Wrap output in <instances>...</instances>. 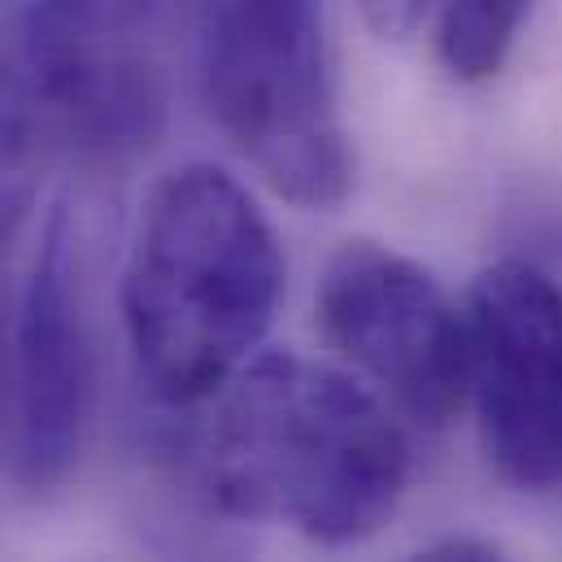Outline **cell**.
<instances>
[{"instance_id": "6", "label": "cell", "mask_w": 562, "mask_h": 562, "mask_svg": "<svg viewBox=\"0 0 562 562\" xmlns=\"http://www.w3.org/2000/svg\"><path fill=\"white\" fill-rule=\"evenodd\" d=\"M471 389L493 471L519 493L562 488V280L532 258L484 267L467 296Z\"/></svg>"}, {"instance_id": "9", "label": "cell", "mask_w": 562, "mask_h": 562, "mask_svg": "<svg viewBox=\"0 0 562 562\" xmlns=\"http://www.w3.org/2000/svg\"><path fill=\"white\" fill-rule=\"evenodd\" d=\"M35 144L40 132L9 79V66H4V53H0V236L13 232V218L22 214L26 205V192H31V157H35Z\"/></svg>"}, {"instance_id": "2", "label": "cell", "mask_w": 562, "mask_h": 562, "mask_svg": "<svg viewBox=\"0 0 562 562\" xmlns=\"http://www.w3.org/2000/svg\"><path fill=\"white\" fill-rule=\"evenodd\" d=\"M283 276L280 236L232 170H166L140 205L119 296L144 389L166 406L218 397L271 336Z\"/></svg>"}, {"instance_id": "4", "label": "cell", "mask_w": 562, "mask_h": 562, "mask_svg": "<svg viewBox=\"0 0 562 562\" xmlns=\"http://www.w3.org/2000/svg\"><path fill=\"white\" fill-rule=\"evenodd\" d=\"M0 53L40 140L123 166L166 119L144 0H0Z\"/></svg>"}, {"instance_id": "8", "label": "cell", "mask_w": 562, "mask_h": 562, "mask_svg": "<svg viewBox=\"0 0 562 562\" xmlns=\"http://www.w3.org/2000/svg\"><path fill=\"white\" fill-rule=\"evenodd\" d=\"M532 4L537 0H436L440 66L462 83L493 79L510 61Z\"/></svg>"}, {"instance_id": "5", "label": "cell", "mask_w": 562, "mask_h": 562, "mask_svg": "<svg viewBox=\"0 0 562 562\" xmlns=\"http://www.w3.org/2000/svg\"><path fill=\"white\" fill-rule=\"evenodd\" d=\"M323 340L402 419L440 431L471 389L467 310L423 262L380 245H340L314 292Z\"/></svg>"}, {"instance_id": "10", "label": "cell", "mask_w": 562, "mask_h": 562, "mask_svg": "<svg viewBox=\"0 0 562 562\" xmlns=\"http://www.w3.org/2000/svg\"><path fill=\"white\" fill-rule=\"evenodd\" d=\"M358 4H362V18L371 22V31L384 40H406L436 9V0H358Z\"/></svg>"}, {"instance_id": "7", "label": "cell", "mask_w": 562, "mask_h": 562, "mask_svg": "<svg viewBox=\"0 0 562 562\" xmlns=\"http://www.w3.org/2000/svg\"><path fill=\"white\" fill-rule=\"evenodd\" d=\"M92 340L79 280V236L57 210L40 236L13 314V462L35 493L57 488L83 449Z\"/></svg>"}, {"instance_id": "1", "label": "cell", "mask_w": 562, "mask_h": 562, "mask_svg": "<svg viewBox=\"0 0 562 562\" xmlns=\"http://www.w3.org/2000/svg\"><path fill=\"white\" fill-rule=\"evenodd\" d=\"M218 510L314 546H358L402 506L411 445L397 411L353 371L258 353L218 402L205 449Z\"/></svg>"}, {"instance_id": "3", "label": "cell", "mask_w": 562, "mask_h": 562, "mask_svg": "<svg viewBox=\"0 0 562 562\" xmlns=\"http://www.w3.org/2000/svg\"><path fill=\"white\" fill-rule=\"evenodd\" d=\"M201 92L214 127L283 201L331 210L353 188L323 0H205Z\"/></svg>"}, {"instance_id": "11", "label": "cell", "mask_w": 562, "mask_h": 562, "mask_svg": "<svg viewBox=\"0 0 562 562\" xmlns=\"http://www.w3.org/2000/svg\"><path fill=\"white\" fill-rule=\"evenodd\" d=\"M411 562H510L497 546L488 541H475V537H449V541H436L419 550Z\"/></svg>"}]
</instances>
